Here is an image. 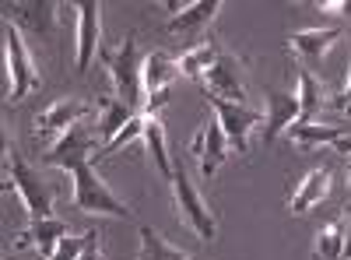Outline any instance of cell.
I'll list each match as a JSON object with an SVG mask.
<instances>
[{
  "instance_id": "6da1fadb",
  "label": "cell",
  "mask_w": 351,
  "mask_h": 260,
  "mask_svg": "<svg viewBox=\"0 0 351 260\" xmlns=\"http://www.w3.org/2000/svg\"><path fill=\"white\" fill-rule=\"evenodd\" d=\"M53 165L64 169V172H71V180H74V208H81L84 215L130 218V208L102 183V176L95 172V155H92V152L67 155V158L53 162Z\"/></svg>"
},
{
  "instance_id": "7a4b0ae2",
  "label": "cell",
  "mask_w": 351,
  "mask_h": 260,
  "mask_svg": "<svg viewBox=\"0 0 351 260\" xmlns=\"http://www.w3.org/2000/svg\"><path fill=\"white\" fill-rule=\"evenodd\" d=\"M8 176H11V180H4V190L14 187V193H18V200H21V208L28 211V218H32V222L53 218L56 197H53L49 183L43 180L39 169H32V165L21 158V152L14 148V144H8Z\"/></svg>"
},
{
  "instance_id": "3957f363",
  "label": "cell",
  "mask_w": 351,
  "mask_h": 260,
  "mask_svg": "<svg viewBox=\"0 0 351 260\" xmlns=\"http://www.w3.org/2000/svg\"><path fill=\"white\" fill-rule=\"evenodd\" d=\"M99 60L109 67L116 95H120L127 106H134L137 113H144V106H148V102H144V64H141V56H137V36L130 32L116 53H109L102 46L99 49Z\"/></svg>"
},
{
  "instance_id": "277c9868",
  "label": "cell",
  "mask_w": 351,
  "mask_h": 260,
  "mask_svg": "<svg viewBox=\"0 0 351 260\" xmlns=\"http://www.w3.org/2000/svg\"><path fill=\"white\" fill-rule=\"evenodd\" d=\"M169 187H172V197H176V211H180V222H183L186 228H193L197 239L211 243V239L218 236V222H215V215H211V208H208V200L200 197V190H197L193 180L186 176L183 162L172 165Z\"/></svg>"
},
{
  "instance_id": "5b68a950",
  "label": "cell",
  "mask_w": 351,
  "mask_h": 260,
  "mask_svg": "<svg viewBox=\"0 0 351 260\" xmlns=\"http://www.w3.org/2000/svg\"><path fill=\"white\" fill-rule=\"evenodd\" d=\"M4 49H8V106H18L32 88H39V71L25 46L21 28L8 18H4Z\"/></svg>"
},
{
  "instance_id": "8992f818",
  "label": "cell",
  "mask_w": 351,
  "mask_h": 260,
  "mask_svg": "<svg viewBox=\"0 0 351 260\" xmlns=\"http://www.w3.org/2000/svg\"><path fill=\"white\" fill-rule=\"evenodd\" d=\"M176 78H183V71H180V60H172L169 53L155 49V53L144 56V92H148V106H144V113L158 117V109L169 102V84Z\"/></svg>"
},
{
  "instance_id": "52a82bcc",
  "label": "cell",
  "mask_w": 351,
  "mask_h": 260,
  "mask_svg": "<svg viewBox=\"0 0 351 260\" xmlns=\"http://www.w3.org/2000/svg\"><path fill=\"white\" fill-rule=\"evenodd\" d=\"M204 92L208 95H218V99H228V102H239L246 99V81H243V60L232 53H218V60L204 71Z\"/></svg>"
},
{
  "instance_id": "ba28073f",
  "label": "cell",
  "mask_w": 351,
  "mask_h": 260,
  "mask_svg": "<svg viewBox=\"0 0 351 260\" xmlns=\"http://www.w3.org/2000/svg\"><path fill=\"white\" fill-rule=\"evenodd\" d=\"M208 102H211V109H215V117H218V123H221L228 144H232L239 155H250V134H253V127L260 123V113H253V109H246V106H239V102L218 99V95H208Z\"/></svg>"
},
{
  "instance_id": "9c48e42d",
  "label": "cell",
  "mask_w": 351,
  "mask_h": 260,
  "mask_svg": "<svg viewBox=\"0 0 351 260\" xmlns=\"http://www.w3.org/2000/svg\"><path fill=\"white\" fill-rule=\"evenodd\" d=\"M228 148H232V144H228V137H225V130H221L218 117H215V120H208V123H204V127L193 134V141H190V155H197L204 180H211L215 172L225 165Z\"/></svg>"
},
{
  "instance_id": "30bf717a",
  "label": "cell",
  "mask_w": 351,
  "mask_h": 260,
  "mask_svg": "<svg viewBox=\"0 0 351 260\" xmlns=\"http://www.w3.org/2000/svg\"><path fill=\"white\" fill-rule=\"evenodd\" d=\"M102 4L99 0H84L77 4V71L84 74L102 49Z\"/></svg>"
},
{
  "instance_id": "8fae6325",
  "label": "cell",
  "mask_w": 351,
  "mask_h": 260,
  "mask_svg": "<svg viewBox=\"0 0 351 260\" xmlns=\"http://www.w3.org/2000/svg\"><path fill=\"white\" fill-rule=\"evenodd\" d=\"M341 36H344V32H341L337 25H334V28H306V32H295V36L288 39V49L306 64V71L316 74L319 67H324V56L330 53V46H334Z\"/></svg>"
},
{
  "instance_id": "7c38bea8",
  "label": "cell",
  "mask_w": 351,
  "mask_h": 260,
  "mask_svg": "<svg viewBox=\"0 0 351 260\" xmlns=\"http://www.w3.org/2000/svg\"><path fill=\"white\" fill-rule=\"evenodd\" d=\"M263 102H267V123H263V144L278 141L291 123L299 120V95L295 92H278V88H263Z\"/></svg>"
},
{
  "instance_id": "4fadbf2b",
  "label": "cell",
  "mask_w": 351,
  "mask_h": 260,
  "mask_svg": "<svg viewBox=\"0 0 351 260\" xmlns=\"http://www.w3.org/2000/svg\"><path fill=\"white\" fill-rule=\"evenodd\" d=\"M88 113H92V106L88 102H77V99H60L53 102L46 113H39L36 117V137H49V134H67L74 123H81Z\"/></svg>"
},
{
  "instance_id": "5bb4252c",
  "label": "cell",
  "mask_w": 351,
  "mask_h": 260,
  "mask_svg": "<svg viewBox=\"0 0 351 260\" xmlns=\"http://www.w3.org/2000/svg\"><path fill=\"white\" fill-rule=\"evenodd\" d=\"M67 236H71V225H67V222H60V218H43V222H32V225L25 228L21 239H18V246H36L39 257L49 260V257L56 253V246H60Z\"/></svg>"
},
{
  "instance_id": "9a60e30c",
  "label": "cell",
  "mask_w": 351,
  "mask_h": 260,
  "mask_svg": "<svg viewBox=\"0 0 351 260\" xmlns=\"http://www.w3.org/2000/svg\"><path fill=\"white\" fill-rule=\"evenodd\" d=\"M81 152H92L95 158H99V137L88 130V123L81 120V123H74L67 134H60V141L53 144V148L43 155V165H53V162H60V158H67V155H81Z\"/></svg>"
},
{
  "instance_id": "2e32d148",
  "label": "cell",
  "mask_w": 351,
  "mask_h": 260,
  "mask_svg": "<svg viewBox=\"0 0 351 260\" xmlns=\"http://www.w3.org/2000/svg\"><path fill=\"white\" fill-rule=\"evenodd\" d=\"M221 11V0H197V4L183 8L180 14L169 18V32H183V36H204L208 28Z\"/></svg>"
},
{
  "instance_id": "e0dca14e",
  "label": "cell",
  "mask_w": 351,
  "mask_h": 260,
  "mask_svg": "<svg viewBox=\"0 0 351 260\" xmlns=\"http://www.w3.org/2000/svg\"><path fill=\"white\" fill-rule=\"evenodd\" d=\"M327 193H330V169H313L309 176L299 180L295 193H291V200H288V208H291V215H306V211H313Z\"/></svg>"
},
{
  "instance_id": "ac0fdd59",
  "label": "cell",
  "mask_w": 351,
  "mask_h": 260,
  "mask_svg": "<svg viewBox=\"0 0 351 260\" xmlns=\"http://www.w3.org/2000/svg\"><path fill=\"white\" fill-rule=\"evenodd\" d=\"M4 11H8V21L28 28L36 36H46L56 18V4H8Z\"/></svg>"
},
{
  "instance_id": "d6986e66",
  "label": "cell",
  "mask_w": 351,
  "mask_h": 260,
  "mask_svg": "<svg viewBox=\"0 0 351 260\" xmlns=\"http://www.w3.org/2000/svg\"><path fill=\"white\" fill-rule=\"evenodd\" d=\"M144 148H148V155H152V162H155V169H158V176L162 180H172V158H169V152H165V127H162V120L158 117H152V113H144Z\"/></svg>"
},
{
  "instance_id": "ffe728a7",
  "label": "cell",
  "mask_w": 351,
  "mask_h": 260,
  "mask_svg": "<svg viewBox=\"0 0 351 260\" xmlns=\"http://www.w3.org/2000/svg\"><path fill=\"white\" fill-rule=\"evenodd\" d=\"M99 102H102V120H99V137H102L106 144H109V141H112L116 134H120V130H123V127H127V123H130L134 117H141V113H137L134 106H127L123 99H109V95H102Z\"/></svg>"
},
{
  "instance_id": "44dd1931",
  "label": "cell",
  "mask_w": 351,
  "mask_h": 260,
  "mask_svg": "<svg viewBox=\"0 0 351 260\" xmlns=\"http://www.w3.org/2000/svg\"><path fill=\"white\" fill-rule=\"evenodd\" d=\"M344 239H348V218H334L316 233V246H313V260H341L344 253Z\"/></svg>"
},
{
  "instance_id": "7402d4cb",
  "label": "cell",
  "mask_w": 351,
  "mask_h": 260,
  "mask_svg": "<svg viewBox=\"0 0 351 260\" xmlns=\"http://www.w3.org/2000/svg\"><path fill=\"white\" fill-rule=\"evenodd\" d=\"M299 120L295 123H313L319 117V109H324V88H319V81L313 71H299Z\"/></svg>"
},
{
  "instance_id": "603a6c76",
  "label": "cell",
  "mask_w": 351,
  "mask_h": 260,
  "mask_svg": "<svg viewBox=\"0 0 351 260\" xmlns=\"http://www.w3.org/2000/svg\"><path fill=\"white\" fill-rule=\"evenodd\" d=\"M137 260H193V257H186L183 250H176L172 243H165V236L155 233L152 225H141V250H137Z\"/></svg>"
},
{
  "instance_id": "cb8c5ba5",
  "label": "cell",
  "mask_w": 351,
  "mask_h": 260,
  "mask_svg": "<svg viewBox=\"0 0 351 260\" xmlns=\"http://www.w3.org/2000/svg\"><path fill=\"white\" fill-rule=\"evenodd\" d=\"M299 148H313V144H337L344 137V127H319V123H291L285 130Z\"/></svg>"
},
{
  "instance_id": "d4e9b609",
  "label": "cell",
  "mask_w": 351,
  "mask_h": 260,
  "mask_svg": "<svg viewBox=\"0 0 351 260\" xmlns=\"http://www.w3.org/2000/svg\"><path fill=\"white\" fill-rule=\"evenodd\" d=\"M218 46L215 43H197V46H190L183 56H180V71L186 74V78H204V71H208L215 60H218Z\"/></svg>"
},
{
  "instance_id": "484cf974",
  "label": "cell",
  "mask_w": 351,
  "mask_h": 260,
  "mask_svg": "<svg viewBox=\"0 0 351 260\" xmlns=\"http://www.w3.org/2000/svg\"><path fill=\"white\" fill-rule=\"evenodd\" d=\"M137 137H144V113H141V117H134L120 134H116L109 144H102V152H99V158H106V155H112V152H120L123 148V144H130V141H137Z\"/></svg>"
},
{
  "instance_id": "4316f807",
  "label": "cell",
  "mask_w": 351,
  "mask_h": 260,
  "mask_svg": "<svg viewBox=\"0 0 351 260\" xmlns=\"http://www.w3.org/2000/svg\"><path fill=\"white\" fill-rule=\"evenodd\" d=\"M84 246H88V233H81V236H67L60 246H56V253H53L49 260H77V257L84 253Z\"/></svg>"
},
{
  "instance_id": "83f0119b",
  "label": "cell",
  "mask_w": 351,
  "mask_h": 260,
  "mask_svg": "<svg viewBox=\"0 0 351 260\" xmlns=\"http://www.w3.org/2000/svg\"><path fill=\"white\" fill-rule=\"evenodd\" d=\"M77 260H102V246H99V233L95 228H88V246Z\"/></svg>"
},
{
  "instance_id": "f1b7e54d",
  "label": "cell",
  "mask_w": 351,
  "mask_h": 260,
  "mask_svg": "<svg viewBox=\"0 0 351 260\" xmlns=\"http://www.w3.org/2000/svg\"><path fill=\"white\" fill-rule=\"evenodd\" d=\"M319 11H327V14H348L351 18V4L348 0H324V4H316Z\"/></svg>"
},
{
  "instance_id": "f546056e",
  "label": "cell",
  "mask_w": 351,
  "mask_h": 260,
  "mask_svg": "<svg viewBox=\"0 0 351 260\" xmlns=\"http://www.w3.org/2000/svg\"><path fill=\"white\" fill-rule=\"evenodd\" d=\"M334 109H341V113H351V74H348V84H344V92L330 102Z\"/></svg>"
},
{
  "instance_id": "4dcf8cb0",
  "label": "cell",
  "mask_w": 351,
  "mask_h": 260,
  "mask_svg": "<svg viewBox=\"0 0 351 260\" xmlns=\"http://www.w3.org/2000/svg\"><path fill=\"white\" fill-rule=\"evenodd\" d=\"M334 152H344V155H351V137H348V134H344V137L334 144Z\"/></svg>"
},
{
  "instance_id": "1f68e13d",
  "label": "cell",
  "mask_w": 351,
  "mask_h": 260,
  "mask_svg": "<svg viewBox=\"0 0 351 260\" xmlns=\"http://www.w3.org/2000/svg\"><path fill=\"white\" fill-rule=\"evenodd\" d=\"M341 260H351V225H348V239H344V253H341Z\"/></svg>"
},
{
  "instance_id": "d6a6232c",
  "label": "cell",
  "mask_w": 351,
  "mask_h": 260,
  "mask_svg": "<svg viewBox=\"0 0 351 260\" xmlns=\"http://www.w3.org/2000/svg\"><path fill=\"white\" fill-rule=\"evenodd\" d=\"M348 183H351V165H348Z\"/></svg>"
}]
</instances>
